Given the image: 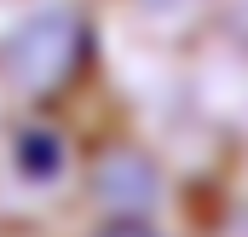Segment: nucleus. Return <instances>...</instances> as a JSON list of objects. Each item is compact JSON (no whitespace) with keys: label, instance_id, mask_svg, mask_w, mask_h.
<instances>
[{"label":"nucleus","instance_id":"nucleus-1","mask_svg":"<svg viewBox=\"0 0 248 237\" xmlns=\"http://www.w3.org/2000/svg\"><path fill=\"white\" fill-rule=\"evenodd\" d=\"M12 110H17V104H12V93L0 87V133H6V121H12Z\"/></svg>","mask_w":248,"mask_h":237},{"label":"nucleus","instance_id":"nucleus-2","mask_svg":"<svg viewBox=\"0 0 248 237\" xmlns=\"http://www.w3.org/2000/svg\"><path fill=\"white\" fill-rule=\"evenodd\" d=\"M6 6H12V0H0V12H6Z\"/></svg>","mask_w":248,"mask_h":237}]
</instances>
